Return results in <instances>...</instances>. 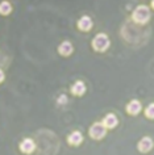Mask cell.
Instances as JSON below:
<instances>
[{
  "label": "cell",
  "instance_id": "cell-13",
  "mask_svg": "<svg viewBox=\"0 0 154 155\" xmlns=\"http://www.w3.org/2000/svg\"><path fill=\"white\" fill-rule=\"evenodd\" d=\"M144 113H145V117L148 120H153L154 118V104L150 103L148 107L144 109Z\"/></svg>",
  "mask_w": 154,
  "mask_h": 155
},
{
  "label": "cell",
  "instance_id": "cell-7",
  "mask_svg": "<svg viewBox=\"0 0 154 155\" xmlns=\"http://www.w3.org/2000/svg\"><path fill=\"white\" fill-rule=\"evenodd\" d=\"M102 124L105 126L107 130H112V129H115V127L119 125V118H117L116 114L111 112V113H107L104 117H103Z\"/></svg>",
  "mask_w": 154,
  "mask_h": 155
},
{
  "label": "cell",
  "instance_id": "cell-1",
  "mask_svg": "<svg viewBox=\"0 0 154 155\" xmlns=\"http://www.w3.org/2000/svg\"><path fill=\"white\" fill-rule=\"evenodd\" d=\"M150 16H152L150 8L148 5H144V4L137 5L132 12V20L138 25H145L146 22L150 20Z\"/></svg>",
  "mask_w": 154,
  "mask_h": 155
},
{
  "label": "cell",
  "instance_id": "cell-10",
  "mask_svg": "<svg viewBox=\"0 0 154 155\" xmlns=\"http://www.w3.org/2000/svg\"><path fill=\"white\" fill-rule=\"evenodd\" d=\"M74 53V46H72V44L70 41H62L59 44L58 46V54L61 57H65V58H67V57H70L71 54Z\"/></svg>",
  "mask_w": 154,
  "mask_h": 155
},
{
  "label": "cell",
  "instance_id": "cell-6",
  "mask_svg": "<svg viewBox=\"0 0 154 155\" xmlns=\"http://www.w3.org/2000/svg\"><path fill=\"white\" fill-rule=\"evenodd\" d=\"M141 110H142V104H141L140 100H137V99L130 100V101H128L125 105V112L129 116H137V114L141 113Z\"/></svg>",
  "mask_w": 154,
  "mask_h": 155
},
{
  "label": "cell",
  "instance_id": "cell-9",
  "mask_svg": "<svg viewBox=\"0 0 154 155\" xmlns=\"http://www.w3.org/2000/svg\"><path fill=\"white\" fill-rule=\"evenodd\" d=\"M83 139H84L83 134H82V131H79V130H74L67 135V143L70 146H74V147H78V146L82 145Z\"/></svg>",
  "mask_w": 154,
  "mask_h": 155
},
{
  "label": "cell",
  "instance_id": "cell-12",
  "mask_svg": "<svg viewBox=\"0 0 154 155\" xmlns=\"http://www.w3.org/2000/svg\"><path fill=\"white\" fill-rule=\"evenodd\" d=\"M12 12V4L8 2V0H3L0 2V15L2 16H8Z\"/></svg>",
  "mask_w": 154,
  "mask_h": 155
},
{
  "label": "cell",
  "instance_id": "cell-4",
  "mask_svg": "<svg viewBox=\"0 0 154 155\" xmlns=\"http://www.w3.org/2000/svg\"><path fill=\"white\" fill-rule=\"evenodd\" d=\"M154 147V142H153V138L152 137H142L140 141L137 143V150L138 153H142V154H146V153H150Z\"/></svg>",
  "mask_w": 154,
  "mask_h": 155
},
{
  "label": "cell",
  "instance_id": "cell-11",
  "mask_svg": "<svg viewBox=\"0 0 154 155\" xmlns=\"http://www.w3.org/2000/svg\"><path fill=\"white\" fill-rule=\"evenodd\" d=\"M87 91V87H86V83L83 82V80H76V82L72 83V86L70 87V92L71 95L74 96H83L84 94H86Z\"/></svg>",
  "mask_w": 154,
  "mask_h": 155
},
{
  "label": "cell",
  "instance_id": "cell-5",
  "mask_svg": "<svg viewBox=\"0 0 154 155\" xmlns=\"http://www.w3.org/2000/svg\"><path fill=\"white\" fill-rule=\"evenodd\" d=\"M18 150H20V153L26 155L33 154L34 150H36V142L32 138H24L18 145Z\"/></svg>",
  "mask_w": 154,
  "mask_h": 155
},
{
  "label": "cell",
  "instance_id": "cell-8",
  "mask_svg": "<svg viewBox=\"0 0 154 155\" xmlns=\"http://www.w3.org/2000/svg\"><path fill=\"white\" fill-rule=\"evenodd\" d=\"M76 26H78V29L80 32H90V30L94 28V21H92V18L90 16L84 15V16H82L78 20Z\"/></svg>",
  "mask_w": 154,
  "mask_h": 155
},
{
  "label": "cell",
  "instance_id": "cell-3",
  "mask_svg": "<svg viewBox=\"0 0 154 155\" xmlns=\"http://www.w3.org/2000/svg\"><path fill=\"white\" fill-rule=\"evenodd\" d=\"M105 134H107V129L102 124V121L94 122L90 126V129H88V135H90V138L94 139V141H100V139H103L105 137Z\"/></svg>",
  "mask_w": 154,
  "mask_h": 155
},
{
  "label": "cell",
  "instance_id": "cell-2",
  "mask_svg": "<svg viewBox=\"0 0 154 155\" xmlns=\"http://www.w3.org/2000/svg\"><path fill=\"white\" fill-rule=\"evenodd\" d=\"M91 46L96 53H105L111 46V40L105 33H99L92 38Z\"/></svg>",
  "mask_w": 154,
  "mask_h": 155
},
{
  "label": "cell",
  "instance_id": "cell-14",
  "mask_svg": "<svg viewBox=\"0 0 154 155\" xmlns=\"http://www.w3.org/2000/svg\"><path fill=\"white\" fill-rule=\"evenodd\" d=\"M4 79H5V74H4V71H3L2 68H0V83L4 82Z\"/></svg>",
  "mask_w": 154,
  "mask_h": 155
}]
</instances>
